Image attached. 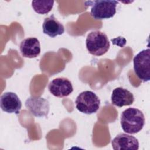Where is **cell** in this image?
<instances>
[{
	"mask_svg": "<svg viewBox=\"0 0 150 150\" xmlns=\"http://www.w3.org/2000/svg\"><path fill=\"white\" fill-rule=\"evenodd\" d=\"M145 121L143 112L136 108H128L121 114V128L128 134H135L141 131L144 126Z\"/></svg>",
	"mask_w": 150,
	"mask_h": 150,
	"instance_id": "obj_1",
	"label": "cell"
},
{
	"mask_svg": "<svg viewBox=\"0 0 150 150\" xmlns=\"http://www.w3.org/2000/svg\"><path fill=\"white\" fill-rule=\"evenodd\" d=\"M118 2L112 0H98L85 2L86 6H91L90 14L97 20L109 19L116 13Z\"/></svg>",
	"mask_w": 150,
	"mask_h": 150,
	"instance_id": "obj_2",
	"label": "cell"
},
{
	"mask_svg": "<svg viewBox=\"0 0 150 150\" xmlns=\"http://www.w3.org/2000/svg\"><path fill=\"white\" fill-rule=\"evenodd\" d=\"M86 45L88 52L97 56L106 53L110 47L107 35L100 30L92 31L88 34L86 40Z\"/></svg>",
	"mask_w": 150,
	"mask_h": 150,
	"instance_id": "obj_3",
	"label": "cell"
},
{
	"mask_svg": "<svg viewBox=\"0 0 150 150\" xmlns=\"http://www.w3.org/2000/svg\"><path fill=\"white\" fill-rule=\"evenodd\" d=\"M76 107L86 114L96 113L100 108L101 101L98 97L91 91H84L80 93L75 100Z\"/></svg>",
	"mask_w": 150,
	"mask_h": 150,
	"instance_id": "obj_4",
	"label": "cell"
},
{
	"mask_svg": "<svg viewBox=\"0 0 150 150\" xmlns=\"http://www.w3.org/2000/svg\"><path fill=\"white\" fill-rule=\"evenodd\" d=\"M134 70L138 76L144 82L150 80V49H143L136 54L133 59Z\"/></svg>",
	"mask_w": 150,
	"mask_h": 150,
	"instance_id": "obj_5",
	"label": "cell"
},
{
	"mask_svg": "<svg viewBox=\"0 0 150 150\" xmlns=\"http://www.w3.org/2000/svg\"><path fill=\"white\" fill-rule=\"evenodd\" d=\"M25 106L30 112L36 117H47L49 112V103L42 97L28 98L25 101Z\"/></svg>",
	"mask_w": 150,
	"mask_h": 150,
	"instance_id": "obj_6",
	"label": "cell"
},
{
	"mask_svg": "<svg viewBox=\"0 0 150 150\" xmlns=\"http://www.w3.org/2000/svg\"><path fill=\"white\" fill-rule=\"evenodd\" d=\"M50 93L57 97L69 96L73 91L71 81L65 77H57L52 80L48 86Z\"/></svg>",
	"mask_w": 150,
	"mask_h": 150,
	"instance_id": "obj_7",
	"label": "cell"
},
{
	"mask_svg": "<svg viewBox=\"0 0 150 150\" xmlns=\"http://www.w3.org/2000/svg\"><path fill=\"white\" fill-rule=\"evenodd\" d=\"M0 105L2 110L6 112L18 114L22 107V102L16 93L5 92L1 96Z\"/></svg>",
	"mask_w": 150,
	"mask_h": 150,
	"instance_id": "obj_8",
	"label": "cell"
},
{
	"mask_svg": "<svg viewBox=\"0 0 150 150\" xmlns=\"http://www.w3.org/2000/svg\"><path fill=\"white\" fill-rule=\"evenodd\" d=\"M112 147L114 150H138L139 142L132 135L121 133L117 135L111 141Z\"/></svg>",
	"mask_w": 150,
	"mask_h": 150,
	"instance_id": "obj_9",
	"label": "cell"
},
{
	"mask_svg": "<svg viewBox=\"0 0 150 150\" xmlns=\"http://www.w3.org/2000/svg\"><path fill=\"white\" fill-rule=\"evenodd\" d=\"M19 49L24 57H36L40 54L41 50L39 40L35 37L27 38L21 42Z\"/></svg>",
	"mask_w": 150,
	"mask_h": 150,
	"instance_id": "obj_10",
	"label": "cell"
},
{
	"mask_svg": "<svg viewBox=\"0 0 150 150\" xmlns=\"http://www.w3.org/2000/svg\"><path fill=\"white\" fill-rule=\"evenodd\" d=\"M111 100L113 105L122 107L132 104L134 101V97L133 94L127 89L119 87L112 91Z\"/></svg>",
	"mask_w": 150,
	"mask_h": 150,
	"instance_id": "obj_11",
	"label": "cell"
},
{
	"mask_svg": "<svg viewBox=\"0 0 150 150\" xmlns=\"http://www.w3.org/2000/svg\"><path fill=\"white\" fill-rule=\"evenodd\" d=\"M43 32L51 38L61 35L64 32V28L54 16L52 15L44 19L43 25Z\"/></svg>",
	"mask_w": 150,
	"mask_h": 150,
	"instance_id": "obj_12",
	"label": "cell"
},
{
	"mask_svg": "<svg viewBox=\"0 0 150 150\" xmlns=\"http://www.w3.org/2000/svg\"><path fill=\"white\" fill-rule=\"evenodd\" d=\"M54 2V1H32V6L36 13L45 15L52 9Z\"/></svg>",
	"mask_w": 150,
	"mask_h": 150,
	"instance_id": "obj_13",
	"label": "cell"
}]
</instances>
